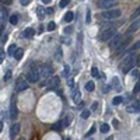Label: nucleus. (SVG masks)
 <instances>
[{
    "instance_id": "25",
    "label": "nucleus",
    "mask_w": 140,
    "mask_h": 140,
    "mask_svg": "<svg viewBox=\"0 0 140 140\" xmlns=\"http://www.w3.org/2000/svg\"><path fill=\"white\" fill-rule=\"evenodd\" d=\"M112 83H114V87H115V90H118V91H121V84H119V80H118V77H114L112 78Z\"/></svg>"
},
{
    "instance_id": "15",
    "label": "nucleus",
    "mask_w": 140,
    "mask_h": 140,
    "mask_svg": "<svg viewBox=\"0 0 140 140\" xmlns=\"http://www.w3.org/2000/svg\"><path fill=\"white\" fill-rule=\"evenodd\" d=\"M49 87H50V88H57V87H59V77H57V76H53L52 78H50Z\"/></svg>"
},
{
    "instance_id": "7",
    "label": "nucleus",
    "mask_w": 140,
    "mask_h": 140,
    "mask_svg": "<svg viewBox=\"0 0 140 140\" xmlns=\"http://www.w3.org/2000/svg\"><path fill=\"white\" fill-rule=\"evenodd\" d=\"M118 4V0H98L100 9H112Z\"/></svg>"
},
{
    "instance_id": "35",
    "label": "nucleus",
    "mask_w": 140,
    "mask_h": 140,
    "mask_svg": "<svg viewBox=\"0 0 140 140\" xmlns=\"http://www.w3.org/2000/svg\"><path fill=\"white\" fill-rule=\"evenodd\" d=\"M86 23H91V11L90 10H87V13H86Z\"/></svg>"
},
{
    "instance_id": "58",
    "label": "nucleus",
    "mask_w": 140,
    "mask_h": 140,
    "mask_svg": "<svg viewBox=\"0 0 140 140\" xmlns=\"http://www.w3.org/2000/svg\"><path fill=\"white\" fill-rule=\"evenodd\" d=\"M139 94H140V91H139Z\"/></svg>"
},
{
    "instance_id": "42",
    "label": "nucleus",
    "mask_w": 140,
    "mask_h": 140,
    "mask_svg": "<svg viewBox=\"0 0 140 140\" xmlns=\"http://www.w3.org/2000/svg\"><path fill=\"white\" fill-rule=\"evenodd\" d=\"M97 108H98V102H94V104L91 105V111H97Z\"/></svg>"
},
{
    "instance_id": "10",
    "label": "nucleus",
    "mask_w": 140,
    "mask_h": 140,
    "mask_svg": "<svg viewBox=\"0 0 140 140\" xmlns=\"http://www.w3.org/2000/svg\"><path fill=\"white\" fill-rule=\"evenodd\" d=\"M71 98H73V101L76 102V104H78V102H80V91H78L77 86H73V87H71Z\"/></svg>"
},
{
    "instance_id": "11",
    "label": "nucleus",
    "mask_w": 140,
    "mask_h": 140,
    "mask_svg": "<svg viewBox=\"0 0 140 140\" xmlns=\"http://www.w3.org/2000/svg\"><path fill=\"white\" fill-rule=\"evenodd\" d=\"M17 116H18V109H17L16 102L13 101V102H11V107H10V118H11L13 121H16Z\"/></svg>"
},
{
    "instance_id": "21",
    "label": "nucleus",
    "mask_w": 140,
    "mask_h": 140,
    "mask_svg": "<svg viewBox=\"0 0 140 140\" xmlns=\"http://www.w3.org/2000/svg\"><path fill=\"white\" fill-rule=\"evenodd\" d=\"M73 18H74V14L71 11L64 14V21H66V23H71V21H73Z\"/></svg>"
},
{
    "instance_id": "33",
    "label": "nucleus",
    "mask_w": 140,
    "mask_h": 140,
    "mask_svg": "<svg viewBox=\"0 0 140 140\" xmlns=\"http://www.w3.org/2000/svg\"><path fill=\"white\" fill-rule=\"evenodd\" d=\"M55 28H56V24H55L53 21H50L49 24H48V31H53Z\"/></svg>"
},
{
    "instance_id": "19",
    "label": "nucleus",
    "mask_w": 140,
    "mask_h": 140,
    "mask_svg": "<svg viewBox=\"0 0 140 140\" xmlns=\"http://www.w3.org/2000/svg\"><path fill=\"white\" fill-rule=\"evenodd\" d=\"M62 128H63L62 121H57V122H55V123L52 125V130H55V132H59Z\"/></svg>"
},
{
    "instance_id": "57",
    "label": "nucleus",
    "mask_w": 140,
    "mask_h": 140,
    "mask_svg": "<svg viewBox=\"0 0 140 140\" xmlns=\"http://www.w3.org/2000/svg\"><path fill=\"white\" fill-rule=\"evenodd\" d=\"M18 140H24V139H18Z\"/></svg>"
},
{
    "instance_id": "8",
    "label": "nucleus",
    "mask_w": 140,
    "mask_h": 140,
    "mask_svg": "<svg viewBox=\"0 0 140 140\" xmlns=\"http://www.w3.org/2000/svg\"><path fill=\"white\" fill-rule=\"evenodd\" d=\"M121 42H122V36L119 35V34H118V35L115 34V35L112 36L111 39H109V48L115 50V49H116V48H118L119 45H121Z\"/></svg>"
},
{
    "instance_id": "16",
    "label": "nucleus",
    "mask_w": 140,
    "mask_h": 140,
    "mask_svg": "<svg viewBox=\"0 0 140 140\" xmlns=\"http://www.w3.org/2000/svg\"><path fill=\"white\" fill-rule=\"evenodd\" d=\"M9 20L7 17V9L6 7H2V18H0V21H2V25H4V23Z\"/></svg>"
},
{
    "instance_id": "30",
    "label": "nucleus",
    "mask_w": 140,
    "mask_h": 140,
    "mask_svg": "<svg viewBox=\"0 0 140 140\" xmlns=\"http://www.w3.org/2000/svg\"><path fill=\"white\" fill-rule=\"evenodd\" d=\"M101 132H102V133H108V132H109V125L102 123V125H101Z\"/></svg>"
},
{
    "instance_id": "46",
    "label": "nucleus",
    "mask_w": 140,
    "mask_h": 140,
    "mask_svg": "<svg viewBox=\"0 0 140 140\" xmlns=\"http://www.w3.org/2000/svg\"><path fill=\"white\" fill-rule=\"evenodd\" d=\"M139 91H140V83H137L135 87V93H139Z\"/></svg>"
},
{
    "instance_id": "9",
    "label": "nucleus",
    "mask_w": 140,
    "mask_h": 140,
    "mask_svg": "<svg viewBox=\"0 0 140 140\" xmlns=\"http://www.w3.org/2000/svg\"><path fill=\"white\" fill-rule=\"evenodd\" d=\"M140 28V18L137 17V18L133 20V23L130 24V27L128 28V32H126V36H130V34H133L135 31H137V30Z\"/></svg>"
},
{
    "instance_id": "1",
    "label": "nucleus",
    "mask_w": 140,
    "mask_h": 140,
    "mask_svg": "<svg viewBox=\"0 0 140 140\" xmlns=\"http://www.w3.org/2000/svg\"><path fill=\"white\" fill-rule=\"evenodd\" d=\"M125 55H126V57L123 59V62H122V70H123V73H129L136 66V53L126 50Z\"/></svg>"
},
{
    "instance_id": "56",
    "label": "nucleus",
    "mask_w": 140,
    "mask_h": 140,
    "mask_svg": "<svg viewBox=\"0 0 140 140\" xmlns=\"http://www.w3.org/2000/svg\"><path fill=\"white\" fill-rule=\"evenodd\" d=\"M137 121H139V123H140V118H139V119H137Z\"/></svg>"
},
{
    "instance_id": "22",
    "label": "nucleus",
    "mask_w": 140,
    "mask_h": 140,
    "mask_svg": "<svg viewBox=\"0 0 140 140\" xmlns=\"http://www.w3.org/2000/svg\"><path fill=\"white\" fill-rule=\"evenodd\" d=\"M9 21H10V24L16 25V24L18 23V14H11V16H10V18H9Z\"/></svg>"
},
{
    "instance_id": "3",
    "label": "nucleus",
    "mask_w": 140,
    "mask_h": 140,
    "mask_svg": "<svg viewBox=\"0 0 140 140\" xmlns=\"http://www.w3.org/2000/svg\"><path fill=\"white\" fill-rule=\"evenodd\" d=\"M116 34V31H115V27H111V28H105L102 30V31L100 32V35H98V41H101V42H105V41H109L112 38V36Z\"/></svg>"
},
{
    "instance_id": "47",
    "label": "nucleus",
    "mask_w": 140,
    "mask_h": 140,
    "mask_svg": "<svg viewBox=\"0 0 140 140\" xmlns=\"http://www.w3.org/2000/svg\"><path fill=\"white\" fill-rule=\"evenodd\" d=\"M46 84H48V83H46V80H43V81H42V83H41V84H39V86H41V87H45V86H46Z\"/></svg>"
},
{
    "instance_id": "55",
    "label": "nucleus",
    "mask_w": 140,
    "mask_h": 140,
    "mask_svg": "<svg viewBox=\"0 0 140 140\" xmlns=\"http://www.w3.org/2000/svg\"><path fill=\"white\" fill-rule=\"evenodd\" d=\"M66 140H70V137H66Z\"/></svg>"
},
{
    "instance_id": "41",
    "label": "nucleus",
    "mask_w": 140,
    "mask_h": 140,
    "mask_svg": "<svg viewBox=\"0 0 140 140\" xmlns=\"http://www.w3.org/2000/svg\"><path fill=\"white\" fill-rule=\"evenodd\" d=\"M11 2H13V0H0V3H3V4H6V6L11 4Z\"/></svg>"
},
{
    "instance_id": "18",
    "label": "nucleus",
    "mask_w": 140,
    "mask_h": 140,
    "mask_svg": "<svg viewBox=\"0 0 140 140\" xmlns=\"http://www.w3.org/2000/svg\"><path fill=\"white\" fill-rule=\"evenodd\" d=\"M23 55H24V50L21 49V48H17V49H16V52H14V55H13V56H14L17 60H20V59L23 57Z\"/></svg>"
},
{
    "instance_id": "29",
    "label": "nucleus",
    "mask_w": 140,
    "mask_h": 140,
    "mask_svg": "<svg viewBox=\"0 0 140 140\" xmlns=\"http://www.w3.org/2000/svg\"><path fill=\"white\" fill-rule=\"evenodd\" d=\"M139 16H140V6H139L137 9H136V11H135V13H133V14L130 16V20H135V18H137Z\"/></svg>"
},
{
    "instance_id": "32",
    "label": "nucleus",
    "mask_w": 140,
    "mask_h": 140,
    "mask_svg": "<svg viewBox=\"0 0 140 140\" xmlns=\"http://www.w3.org/2000/svg\"><path fill=\"white\" fill-rule=\"evenodd\" d=\"M122 101H123V98H122V97H115L114 101H112V104H114V105H119Z\"/></svg>"
},
{
    "instance_id": "54",
    "label": "nucleus",
    "mask_w": 140,
    "mask_h": 140,
    "mask_svg": "<svg viewBox=\"0 0 140 140\" xmlns=\"http://www.w3.org/2000/svg\"><path fill=\"white\" fill-rule=\"evenodd\" d=\"M137 112H140V102H139V111Z\"/></svg>"
},
{
    "instance_id": "2",
    "label": "nucleus",
    "mask_w": 140,
    "mask_h": 140,
    "mask_svg": "<svg viewBox=\"0 0 140 140\" xmlns=\"http://www.w3.org/2000/svg\"><path fill=\"white\" fill-rule=\"evenodd\" d=\"M119 17H121V10H118V9H108V10L101 13V18L104 20V21L115 20V18H119Z\"/></svg>"
},
{
    "instance_id": "5",
    "label": "nucleus",
    "mask_w": 140,
    "mask_h": 140,
    "mask_svg": "<svg viewBox=\"0 0 140 140\" xmlns=\"http://www.w3.org/2000/svg\"><path fill=\"white\" fill-rule=\"evenodd\" d=\"M27 81L28 83H38L39 81V71L38 69H31L27 73Z\"/></svg>"
},
{
    "instance_id": "31",
    "label": "nucleus",
    "mask_w": 140,
    "mask_h": 140,
    "mask_svg": "<svg viewBox=\"0 0 140 140\" xmlns=\"http://www.w3.org/2000/svg\"><path fill=\"white\" fill-rule=\"evenodd\" d=\"M70 3V0H60V3H59V7L60 9H64L67 4Z\"/></svg>"
},
{
    "instance_id": "50",
    "label": "nucleus",
    "mask_w": 140,
    "mask_h": 140,
    "mask_svg": "<svg viewBox=\"0 0 140 140\" xmlns=\"http://www.w3.org/2000/svg\"><path fill=\"white\" fill-rule=\"evenodd\" d=\"M42 3H45V4H49V3H50V0H42Z\"/></svg>"
},
{
    "instance_id": "14",
    "label": "nucleus",
    "mask_w": 140,
    "mask_h": 140,
    "mask_svg": "<svg viewBox=\"0 0 140 140\" xmlns=\"http://www.w3.org/2000/svg\"><path fill=\"white\" fill-rule=\"evenodd\" d=\"M35 35V30L34 28H31V27H30V28H25V31L23 32V36L24 38H32V36Z\"/></svg>"
},
{
    "instance_id": "17",
    "label": "nucleus",
    "mask_w": 140,
    "mask_h": 140,
    "mask_svg": "<svg viewBox=\"0 0 140 140\" xmlns=\"http://www.w3.org/2000/svg\"><path fill=\"white\" fill-rule=\"evenodd\" d=\"M128 43H129V36H126V39L122 42V45H119L118 48H116V50H118V53H121V52H123V49L126 46H128Z\"/></svg>"
},
{
    "instance_id": "13",
    "label": "nucleus",
    "mask_w": 140,
    "mask_h": 140,
    "mask_svg": "<svg viewBox=\"0 0 140 140\" xmlns=\"http://www.w3.org/2000/svg\"><path fill=\"white\" fill-rule=\"evenodd\" d=\"M139 102L140 101H132V104L128 105V108H126V111L133 114V112H137L139 111Z\"/></svg>"
},
{
    "instance_id": "37",
    "label": "nucleus",
    "mask_w": 140,
    "mask_h": 140,
    "mask_svg": "<svg viewBox=\"0 0 140 140\" xmlns=\"http://www.w3.org/2000/svg\"><path fill=\"white\" fill-rule=\"evenodd\" d=\"M60 57H62V49L59 48V49H57V53H56V59L60 60Z\"/></svg>"
},
{
    "instance_id": "49",
    "label": "nucleus",
    "mask_w": 140,
    "mask_h": 140,
    "mask_svg": "<svg viewBox=\"0 0 140 140\" xmlns=\"http://www.w3.org/2000/svg\"><path fill=\"white\" fill-rule=\"evenodd\" d=\"M3 30H4V25H0V35L3 34Z\"/></svg>"
},
{
    "instance_id": "53",
    "label": "nucleus",
    "mask_w": 140,
    "mask_h": 140,
    "mask_svg": "<svg viewBox=\"0 0 140 140\" xmlns=\"http://www.w3.org/2000/svg\"><path fill=\"white\" fill-rule=\"evenodd\" d=\"M105 140H114V137H112V136H109L108 139H105Z\"/></svg>"
},
{
    "instance_id": "34",
    "label": "nucleus",
    "mask_w": 140,
    "mask_h": 140,
    "mask_svg": "<svg viewBox=\"0 0 140 140\" xmlns=\"http://www.w3.org/2000/svg\"><path fill=\"white\" fill-rule=\"evenodd\" d=\"M90 114H91V112L86 109V111H83V112H81V118H83V119H87L88 116H90Z\"/></svg>"
},
{
    "instance_id": "6",
    "label": "nucleus",
    "mask_w": 140,
    "mask_h": 140,
    "mask_svg": "<svg viewBox=\"0 0 140 140\" xmlns=\"http://www.w3.org/2000/svg\"><path fill=\"white\" fill-rule=\"evenodd\" d=\"M30 87V83L24 77H18L16 80V91H25Z\"/></svg>"
},
{
    "instance_id": "48",
    "label": "nucleus",
    "mask_w": 140,
    "mask_h": 140,
    "mask_svg": "<svg viewBox=\"0 0 140 140\" xmlns=\"http://www.w3.org/2000/svg\"><path fill=\"white\" fill-rule=\"evenodd\" d=\"M46 13H48V14H52L53 10H52V9H46Z\"/></svg>"
},
{
    "instance_id": "12",
    "label": "nucleus",
    "mask_w": 140,
    "mask_h": 140,
    "mask_svg": "<svg viewBox=\"0 0 140 140\" xmlns=\"http://www.w3.org/2000/svg\"><path fill=\"white\" fill-rule=\"evenodd\" d=\"M20 129H21V125H20V123H14L11 126V129H10V136H11V139H14L16 136L18 135Z\"/></svg>"
},
{
    "instance_id": "40",
    "label": "nucleus",
    "mask_w": 140,
    "mask_h": 140,
    "mask_svg": "<svg viewBox=\"0 0 140 140\" xmlns=\"http://www.w3.org/2000/svg\"><path fill=\"white\" fill-rule=\"evenodd\" d=\"M10 78H11V71H7V73H6V76H4V80L9 81Z\"/></svg>"
},
{
    "instance_id": "28",
    "label": "nucleus",
    "mask_w": 140,
    "mask_h": 140,
    "mask_svg": "<svg viewBox=\"0 0 140 140\" xmlns=\"http://www.w3.org/2000/svg\"><path fill=\"white\" fill-rule=\"evenodd\" d=\"M91 76L95 77V78H97V77H100V71H98L97 67H93V69H91Z\"/></svg>"
},
{
    "instance_id": "26",
    "label": "nucleus",
    "mask_w": 140,
    "mask_h": 140,
    "mask_svg": "<svg viewBox=\"0 0 140 140\" xmlns=\"http://www.w3.org/2000/svg\"><path fill=\"white\" fill-rule=\"evenodd\" d=\"M137 49H140V41H137L136 43H133L132 45V48H129V52H135V50H137Z\"/></svg>"
},
{
    "instance_id": "52",
    "label": "nucleus",
    "mask_w": 140,
    "mask_h": 140,
    "mask_svg": "<svg viewBox=\"0 0 140 140\" xmlns=\"http://www.w3.org/2000/svg\"><path fill=\"white\" fill-rule=\"evenodd\" d=\"M3 130V122H0V132Z\"/></svg>"
},
{
    "instance_id": "43",
    "label": "nucleus",
    "mask_w": 140,
    "mask_h": 140,
    "mask_svg": "<svg viewBox=\"0 0 140 140\" xmlns=\"http://www.w3.org/2000/svg\"><path fill=\"white\" fill-rule=\"evenodd\" d=\"M30 2H31V0H20V3H21L23 6H27V4H30Z\"/></svg>"
},
{
    "instance_id": "36",
    "label": "nucleus",
    "mask_w": 140,
    "mask_h": 140,
    "mask_svg": "<svg viewBox=\"0 0 140 140\" xmlns=\"http://www.w3.org/2000/svg\"><path fill=\"white\" fill-rule=\"evenodd\" d=\"M94 132H95V126H91V129L87 132V135H86V137H90L91 135H94Z\"/></svg>"
},
{
    "instance_id": "20",
    "label": "nucleus",
    "mask_w": 140,
    "mask_h": 140,
    "mask_svg": "<svg viewBox=\"0 0 140 140\" xmlns=\"http://www.w3.org/2000/svg\"><path fill=\"white\" fill-rule=\"evenodd\" d=\"M69 74H70V67H69V64H64L63 71H62V76L64 78H67V77H69Z\"/></svg>"
},
{
    "instance_id": "51",
    "label": "nucleus",
    "mask_w": 140,
    "mask_h": 140,
    "mask_svg": "<svg viewBox=\"0 0 140 140\" xmlns=\"http://www.w3.org/2000/svg\"><path fill=\"white\" fill-rule=\"evenodd\" d=\"M114 126H115V128H118V121H116V119L114 121Z\"/></svg>"
},
{
    "instance_id": "24",
    "label": "nucleus",
    "mask_w": 140,
    "mask_h": 140,
    "mask_svg": "<svg viewBox=\"0 0 140 140\" xmlns=\"http://www.w3.org/2000/svg\"><path fill=\"white\" fill-rule=\"evenodd\" d=\"M94 88H95V84H94V81H87L86 83V90L87 91H94Z\"/></svg>"
},
{
    "instance_id": "27",
    "label": "nucleus",
    "mask_w": 140,
    "mask_h": 140,
    "mask_svg": "<svg viewBox=\"0 0 140 140\" xmlns=\"http://www.w3.org/2000/svg\"><path fill=\"white\" fill-rule=\"evenodd\" d=\"M36 14H38L39 20H43V17H45V11H43V9L42 7H38V9H36Z\"/></svg>"
},
{
    "instance_id": "45",
    "label": "nucleus",
    "mask_w": 140,
    "mask_h": 140,
    "mask_svg": "<svg viewBox=\"0 0 140 140\" xmlns=\"http://www.w3.org/2000/svg\"><path fill=\"white\" fill-rule=\"evenodd\" d=\"M137 74H139V73H137V70H132V77H133V78L137 77Z\"/></svg>"
},
{
    "instance_id": "23",
    "label": "nucleus",
    "mask_w": 140,
    "mask_h": 140,
    "mask_svg": "<svg viewBox=\"0 0 140 140\" xmlns=\"http://www.w3.org/2000/svg\"><path fill=\"white\" fill-rule=\"evenodd\" d=\"M16 49H17V46L14 45V43H11V45H9V49H7V55L9 56H13L16 52Z\"/></svg>"
},
{
    "instance_id": "38",
    "label": "nucleus",
    "mask_w": 140,
    "mask_h": 140,
    "mask_svg": "<svg viewBox=\"0 0 140 140\" xmlns=\"http://www.w3.org/2000/svg\"><path fill=\"white\" fill-rule=\"evenodd\" d=\"M3 59H4V52H3V49H2V48H0V64H2Z\"/></svg>"
},
{
    "instance_id": "44",
    "label": "nucleus",
    "mask_w": 140,
    "mask_h": 140,
    "mask_svg": "<svg viewBox=\"0 0 140 140\" xmlns=\"http://www.w3.org/2000/svg\"><path fill=\"white\" fill-rule=\"evenodd\" d=\"M71 31H73V28H71V27H67V28H64V32H66V34H71Z\"/></svg>"
},
{
    "instance_id": "4",
    "label": "nucleus",
    "mask_w": 140,
    "mask_h": 140,
    "mask_svg": "<svg viewBox=\"0 0 140 140\" xmlns=\"http://www.w3.org/2000/svg\"><path fill=\"white\" fill-rule=\"evenodd\" d=\"M38 71H39V77H42V78H48L53 74V69L49 64H42L38 69Z\"/></svg>"
},
{
    "instance_id": "39",
    "label": "nucleus",
    "mask_w": 140,
    "mask_h": 140,
    "mask_svg": "<svg viewBox=\"0 0 140 140\" xmlns=\"http://www.w3.org/2000/svg\"><path fill=\"white\" fill-rule=\"evenodd\" d=\"M62 125L66 128V126H69V118H64L63 121H62Z\"/></svg>"
}]
</instances>
